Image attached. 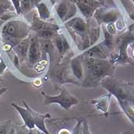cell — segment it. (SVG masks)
<instances>
[{"instance_id": "cell-15", "label": "cell", "mask_w": 134, "mask_h": 134, "mask_svg": "<svg viewBox=\"0 0 134 134\" xmlns=\"http://www.w3.org/2000/svg\"><path fill=\"white\" fill-rule=\"evenodd\" d=\"M111 97H112V95L110 93H108L107 94H105V95H103V97H100L98 100H93L92 102L94 103L97 110H99L100 111H103V112L105 113V112H107L108 110Z\"/></svg>"}, {"instance_id": "cell-13", "label": "cell", "mask_w": 134, "mask_h": 134, "mask_svg": "<svg viewBox=\"0 0 134 134\" xmlns=\"http://www.w3.org/2000/svg\"><path fill=\"white\" fill-rule=\"evenodd\" d=\"M68 25L71 27L78 33H84L88 30V25L81 18H74L68 22Z\"/></svg>"}, {"instance_id": "cell-5", "label": "cell", "mask_w": 134, "mask_h": 134, "mask_svg": "<svg viewBox=\"0 0 134 134\" xmlns=\"http://www.w3.org/2000/svg\"><path fill=\"white\" fill-rule=\"evenodd\" d=\"M44 96V105H50L52 103H58L60 105L63 109L68 110L72 107L77 105L79 103V100L69 93V91L67 90L65 87H62L61 93L56 96H51L48 94H46L44 92L42 93Z\"/></svg>"}, {"instance_id": "cell-34", "label": "cell", "mask_w": 134, "mask_h": 134, "mask_svg": "<svg viewBox=\"0 0 134 134\" xmlns=\"http://www.w3.org/2000/svg\"><path fill=\"white\" fill-rule=\"evenodd\" d=\"M133 1V4H134V0H132Z\"/></svg>"}, {"instance_id": "cell-18", "label": "cell", "mask_w": 134, "mask_h": 134, "mask_svg": "<svg viewBox=\"0 0 134 134\" xmlns=\"http://www.w3.org/2000/svg\"><path fill=\"white\" fill-rule=\"evenodd\" d=\"M69 7H70V4L66 1H62V2L58 5V6L57 8V12L62 20L64 21L65 19L67 14L69 10Z\"/></svg>"}, {"instance_id": "cell-25", "label": "cell", "mask_w": 134, "mask_h": 134, "mask_svg": "<svg viewBox=\"0 0 134 134\" xmlns=\"http://www.w3.org/2000/svg\"><path fill=\"white\" fill-rule=\"evenodd\" d=\"M83 119H79L77 121V124H76L75 127L74 128L71 134H81V126H82Z\"/></svg>"}, {"instance_id": "cell-10", "label": "cell", "mask_w": 134, "mask_h": 134, "mask_svg": "<svg viewBox=\"0 0 134 134\" xmlns=\"http://www.w3.org/2000/svg\"><path fill=\"white\" fill-rule=\"evenodd\" d=\"M108 53L107 50L103 47L101 44L95 45L91 48L88 49L87 52H85L84 54H83L84 57H89V58H99V59H107L108 58Z\"/></svg>"}, {"instance_id": "cell-11", "label": "cell", "mask_w": 134, "mask_h": 134, "mask_svg": "<svg viewBox=\"0 0 134 134\" xmlns=\"http://www.w3.org/2000/svg\"><path fill=\"white\" fill-rule=\"evenodd\" d=\"M120 108L127 118L134 124V105L128 100H117Z\"/></svg>"}, {"instance_id": "cell-21", "label": "cell", "mask_w": 134, "mask_h": 134, "mask_svg": "<svg viewBox=\"0 0 134 134\" xmlns=\"http://www.w3.org/2000/svg\"><path fill=\"white\" fill-rule=\"evenodd\" d=\"M32 0H21L20 2V12H26L31 7Z\"/></svg>"}, {"instance_id": "cell-24", "label": "cell", "mask_w": 134, "mask_h": 134, "mask_svg": "<svg viewBox=\"0 0 134 134\" xmlns=\"http://www.w3.org/2000/svg\"><path fill=\"white\" fill-rule=\"evenodd\" d=\"M76 12H77V8H76V6H75L74 4H70L69 10H68V14H67V16H66L64 21L68 20V19H70L71 18H72L73 16L75 15Z\"/></svg>"}, {"instance_id": "cell-33", "label": "cell", "mask_w": 134, "mask_h": 134, "mask_svg": "<svg viewBox=\"0 0 134 134\" xmlns=\"http://www.w3.org/2000/svg\"><path fill=\"white\" fill-rule=\"evenodd\" d=\"M97 2H100L101 4L104 2V0H97Z\"/></svg>"}, {"instance_id": "cell-9", "label": "cell", "mask_w": 134, "mask_h": 134, "mask_svg": "<svg viewBox=\"0 0 134 134\" xmlns=\"http://www.w3.org/2000/svg\"><path fill=\"white\" fill-rule=\"evenodd\" d=\"M41 46L37 37H32L30 39V44L28 52V61L31 64H35L41 58Z\"/></svg>"}, {"instance_id": "cell-17", "label": "cell", "mask_w": 134, "mask_h": 134, "mask_svg": "<svg viewBox=\"0 0 134 134\" xmlns=\"http://www.w3.org/2000/svg\"><path fill=\"white\" fill-rule=\"evenodd\" d=\"M55 44L61 54H63L69 48V44L67 40L62 35L55 36Z\"/></svg>"}, {"instance_id": "cell-23", "label": "cell", "mask_w": 134, "mask_h": 134, "mask_svg": "<svg viewBox=\"0 0 134 134\" xmlns=\"http://www.w3.org/2000/svg\"><path fill=\"white\" fill-rule=\"evenodd\" d=\"M81 134H91V130H90V127L88 125V122L87 120V119H83L82 126H81Z\"/></svg>"}, {"instance_id": "cell-2", "label": "cell", "mask_w": 134, "mask_h": 134, "mask_svg": "<svg viewBox=\"0 0 134 134\" xmlns=\"http://www.w3.org/2000/svg\"><path fill=\"white\" fill-rule=\"evenodd\" d=\"M25 108H23L16 105L15 103H12V106L15 108L18 113L21 116V119L24 121L25 126L29 130H32L35 127H37L39 130L44 134H50L48 130L46 128L44 120L47 118H51V115L49 113L41 114L33 110L29 105L23 101Z\"/></svg>"}, {"instance_id": "cell-12", "label": "cell", "mask_w": 134, "mask_h": 134, "mask_svg": "<svg viewBox=\"0 0 134 134\" xmlns=\"http://www.w3.org/2000/svg\"><path fill=\"white\" fill-rule=\"evenodd\" d=\"M31 29L36 31H42V30H55V31H57L58 29V27L55 25L45 22L41 19L40 20V19L35 18V19H34Z\"/></svg>"}, {"instance_id": "cell-20", "label": "cell", "mask_w": 134, "mask_h": 134, "mask_svg": "<svg viewBox=\"0 0 134 134\" xmlns=\"http://www.w3.org/2000/svg\"><path fill=\"white\" fill-rule=\"evenodd\" d=\"M57 31L55 30H42V31H37V35L42 38L49 39L54 36H56Z\"/></svg>"}, {"instance_id": "cell-30", "label": "cell", "mask_w": 134, "mask_h": 134, "mask_svg": "<svg viewBox=\"0 0 134 134\" xmlns=\"http://www.w3.org/2000/svg\"><path fill=\"white\" fill-rule=\"evenodd\" d=\"M5 64H4L2 62H1V63H0V74H2V71H3V70L5 69Z\"/></svg>"}, {"instance_id": "cell-32", "label": "cell", "mask_w": 134, "mask_h": 134, "mask_svg": "<svg viewBox=\"0 0 134 134\" xmlns=\"http://www.w3.org/2000/svg\"><path fill=\"white\" fill-rule=\"evenodd\" d=\"M120 134H133V133L130 130H126V131H124L123 133H121Z\"/></svg>"}, {"instance_id": "cell-28", "label": "cell", "mask_w": 134, "mask_h": 134, "mask_svg": "<svg viewBox=\"0 0 134 134\" xmlns=\"http://www.w3.org/2000/svg\"><path fill=\"white\" fill-rule=\"evenodd\" d=\"M15 134H29V129L27 127L17 129L15 130Z\"/></svg>"}, {"instance_id": "cell-14", "label": "cell", "mask_w": 134, "mask_h": 134, "mask_svg": "<svg viewBox=\"0 0 134 134\" xmlns=\"http://www.w3.org/2000/svg\"><path fill=\"white\" fill-rule=\"evenodd\" d=\"M29 44H30V38H25L22 39L19 43H18L15 45L14 49L19 57L24 58L28 55Z\"/></svg>"}, {"instance_id": "cell-8", "label": "cell", "mask_w": 134, "mask_h": 134, "mask_svg": "<svg viewBox=\"0 0 134 134\" xmlns=\"http://www.w3.org/2000/svg\"><path fill=\"white\" fill-rule=\"evenodd\" d=\"M120 13L116 9H100L97 10L95 17L100 23H114V21L119 19Z\"/></svg>"}, {"instance_id": "cell-1", "label": "cell", "mask_w": 134, "mask_h": 134, "mask_svg": "<svg viewBox=\"0 0 134 134\" xmlns=\"http://www.w3.org/2000/svg\"><path fill=\"white\" fill-rule=\"evenodd\" d=\"M85 87H95L107 77H110L114 71V63L107 59L86 57Z\"/></svg>"}, {"instance_id": "cell-4", "label": "cell", "mask_w": 134, "mask_h": 134, "mask_svg": "<svg viewBox=\"0 0 134 134\" xmlns=\"http://www.w3.org/2000/svg\"><path fill=\"white\" fill-rule=\"evenodd\" d=\"M29 33L28 25L21 21H10L2 29V34L4 39L8 43H19L25 38Z\"/></svg>"}, {"instance_id": "cell-31", "label": "cell", "mask_w": 134, "mask_h": 134, "mask_svg": "<svg viewBox=\"0 0 134 134\" xmlns=\"http://www.w3.org/2000/svg\"><path fill=\"white\" fill-rule=\"evenodd\" d=\"M7 134H15V129H14V128L11 129Z\"/></svg>"}, {"instance_id": "cell-27", "label": "cell", "mask_w": 134, "mask_h": 134, "mask_svg": "<svg viewBox=\"0 0 134 134\" xmlns=\"http://www.w3.org/2000/svg\"><path fill=\"white\" fill-rule=\"evenodd\" d=\"M11 1H12V4H13V5H14V6H15V10H16V12H17L18 14L21 13V12H20L21 0H11Z\"/></svg>"}, {"instance_id": "cell-29", "label": "cell", "mask_w": 134, "mask_h": 134, "mask_svg": "<svg viewBox=\"0 0 134 134\" xmlns=\"http://www.w3.org/2000/svg\"><path fill=\"white\" fill-rule=\"evenodd\" d=\"M9 128L7 126H0V134H7L9 133Z\"/></svg>"}, {"instance_id": "cell-19", "label": "cell", "mask_w": 134, "mask_h": 134, "mask_svg": "<svg viewBox=\"0 0 134 134\" xmlns=\"http://www.w3.org/2000/svg\"><path fill=\"white\" fill-rule=\"evenodd\" d=\"M37 9L39 13V16L41 20H45L48 19L50 17V12L48 10V7L43 2L39 3L37 5Z\"/></svg>"}, {"instance_id": "cell-7", "label": "cell", "mask_w": 134, "mask_h": 134, "mask_svg": "<svg viewBox=\"0 0 134 134\" xmlns=\"http://www.w3.org/2000/svg\"><path fill=\"white\" fill-rule=\"evenodd\" d=\"M80 11L86 18L93 15L96 10L102 5L97 0H74Z\"/></svg>"}, {"instance_id": "cell-3", "label": "cell", "mask_w": 134, "mask_h": 134, "mask_svg": "<svg viewBox=\"0 0 134 134\" xmlns=\"http://www.w3.org/2000/svg\"><path fill=\"white\" fill-rule=\"evenodd\" d=\"M100 84L109 93L115 97L116 100H128L134 105V88L130 83L113 78L110 76L105 77Z\"/></svg>"}, {"instance_id": "cell-26", "label": "cell", "mask_w": 134, "mask_h": 134, "mask_svg": "<svg viewBox=\"0 0 134 134\" xmlns=\"http://www.w3.org/2000/svg\"><path fill=\"white\" fill-rule=\"evenodd\" d=\"M106 30L108 31L110 34L114 35V34L116 33V25H114V23H109V24H107Z\"/></svg>"}, {"instance_id": "cell-22", "label": "cell", "mask_w": 134, "mask_h": 134, "mask_svg": "<svg viewBox=\"0 0 134 134\" xmlns=\"http://www.w3.org/2000/svg\"><path fill=\"white\" fill-rule=\"evenodd\" d=\"M41 50H43L45 52H49L52 51V49H54V45L52 44V43L48 40H46L43 42L42 45L41 46Z\"/></svg>"}, {"instance_id": "cell-6", "label": "cell", "mask_w": 134, "mask_h": 134, "mask_svg": "<svg viewBox=\"0 0 134 134\" xmlns=\"http://www.w3.org/2000/svg\"><path fill=\"white\" fill-rule=\"evenodd\" d=\"M134 42V33L129 31L123 34L118 39V49L119 52L116 58L113 60V63L117 62L120 64H131L129 55L127 54V48L130 44Z\"/></svg>"}, {"instance_id": "cell-16", "label": "cell", "mask_w": 134, "mask_h": 134, "mask_svg": "<svg viewBox=\"0 0 134 134\" xmlns=\"http://www.w3.org/2000/svg\"><path fill=\"white\" fill-rule=\"evenodd\" d=\"M71 67L74 75L77 78L81 80L83 76V68L81 62L78 58H75L71 63Z\"/></svg>"}]
</instances>
